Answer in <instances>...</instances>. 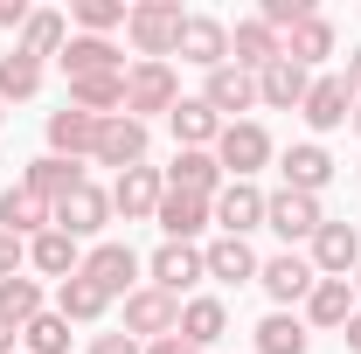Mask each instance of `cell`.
I'll return each mask as SVG.
<instances>
[{
  "mask_svg": "<svg viewBox=\"0 0 361 354\" xmlns=\"http://www.w3.org/2000/svg\"><path fill=\"white\" fill-rule=\"evenodd\" d=\"M0 111H7V97H0Z\"/></svg>",
  "mask_w": 361,
  "mask_h": 354,
  "instance_id": "obj_49",
  "label": "cell"
},
{
  "mask_svg": "<svg viewBox=\"0 0 361 354\" xmlns=\"http://www.w3.org/2000/svg\"><path fill=\"white\" fill-rule=\"evenodd\" d=\"M14 341H21V334H14V326L0 319V354H14Z\"/></svg>",
  "mask_w": 361,
  "mask_h": 354,
  "instance_id": "obj_46",
  "label": "cell"
},
{
  "mask_svg": "<svg viewBox=\"0 0 361 354\" xmlns=\"http://www.w3.org/2000/svg\"><path fill=\"white\" fill-rule=\"evenodd\" d=\"M21 341H28L21 354H70V319H63V312H35V319L21 326Z\"/></svg>",
  "mask_w": 361,
  "mask_h": 354,
  "instance_id": "obj_37",
  "label": "cell"
},
{
  "mask_svg": "<svg viewBox=\"0 0 361 354\" xmlns=\"http://www.w3.org/2000/svg\"><path fill=\"white\" fill-rule=\"evenodd\" d=\"M167 188L216 202V195H223V167H216V153H174V167H167Z\"/></svg>",
  "mask_w": 361,
  "mask_h": 354,
  "instance_id": "obj_23",
  "label": "cell"
},
{
  "mask_svg": "<svg viewBox=\"0 0 361 354\" xmlns=\"http://www.w3.org/2000/svg\"><path fill=\"white\" fill-rule=\"evenodd\" d=\"M28 14H35L28 0H0V28H28Z\"/></svg>",
  "mask_w": 361,
  "mask_h": 354,
  "instance_id": "obj_42",
  "label": "cell"
},
{
  "mask_svg": "<svg viewBox=\"0 0 361 354\" xmlns=\"http://www.w3.org/2000/svg\"><path fill=\"white\" fill-rule=\"evenodd\" d=\"M348 90H355V97H361V49H355V56H348Z\"/></svg>",
  "mask_w": 361,
  "mask_h": 354,
  "instance_id": "obj_45",
  "label": "cell"
},
{
  "mask_svg": "<svg viewBox=\"0 0 361 354\" xmlns=\"http://www.w3.org/2000/svg\"><path fill=\"white\" fill-rule=\"evenodd\" d=\"M90 354H146L133 341V334H97V341H90Z\"/></svg>",
  "mask_w": 361,
  "mask_h": 354,
  "instance_id": "obj_41",
  "label": "cell"
},
{
  "mask_svg": "<svg viewBox=\"0 0 361 354\" xmlns=\"http://www.w3.org/2000/svg\"><path fill=\"white\" fill-rule=\"evenodd\" d=\"M355 133H361V97H355Z\"/></svg>",
  "mask_w": 361,
  "mask_h": 354,
  "instance_id": "obj_48",
  "label": "cell"
},
{
  "mask_svg": "<svg viewBox=\"0 0 361 354\" xmlns=\"http://www.w3.org/2000/svg\"><path fill=\"white\" fill-rule=\"evenodd\" d=\"M160 195H167V174H160V167H126V174L111 181V216L139 222V216L160 209Z\"/></svg>",
  "mask_w": 361,
  "mask_h": 354,
  "instance_id": "obj_8",
  "label": "cell"
},
{
  "mask_svg": "<svg viewBox=\"0 0 361 354\" xmlns=\"http://www.w3.org/2000/svg\"><path fill=\"white\" fill-rule=\"evenodd\" d=\"M348 285H355V299H361V264H355V278H348Z\"/></svg>",
  "mask_w": 361,
  "mask_h": 354,
  "instance_id": "obj_47",
  "label": "cell"
},
{
  "mask_svg": "<svg viewBox=\"0 0 361 354\" xmlns=\"http://www.w3.org/2000/svg\"><path fill=\"white\" fill-rule=\"evenodd\" d=\"M229 56H236V70H250V77H257V70L278 63L285 49H278V35H271L264 21H236V28H229Z\"/></svg>",
  "mask_w": 361,
  "mask_h": 354,
  "instance_id": "obj_27",
  "label": "cell"
},
{
  "mask_svg": "<svg viewBox=\"0 0 361 354\" xmlns=\"http://www.w3.org/2000/svg\"><path fill=\"white\" fill-rule=\"evenodd\" d=\"M209 216L223 222V236H243V229H257L264 222V195L250 188V181H223V195H216V209Z\"/></svg>",
  "mask_w": 361,
  "mask_h": 354,
  "instance_id": "obj_21",
  "label": "cell"
},
{
  "mask_svg": "<svg viewBox=\"0 0 361 354\" xmlns=\"http://www.w3.org/2000/svg\"><path fill=\"white\" fill-rule=\"evenodd\" d=\"M355 264H361L355 222H319V229H313V271H319V278H348Z\"/></svg>",
  "mask_w": 361,
  "mask_h": 354,
  "instance_id": "obj_12",
  "label": "cell"
},
{
  "mask_svg": "<svg viewBox=\"0 0 361 354\" xmlns=\"http://www.w3.org/2000/svg\"><path fill=\"white\" fill-rule=\"evenodd\" d=\"M174 56H180V63H202V70H223V63H229V28L216 21V14H188Z\"/></svg>",
  "mask_w": 361,
  "mask_h": 354,
  "instance_id": "obj_10",
  "label": "cell"
},
{
  "mask_svg": "<svg viewBox=\"0 0 361 354\" xmlns=\"http://www.w3.org/2000/svg\"><path fill=\"white\" fill-rule=\"evenodd\" d=\"M97 167H146V118H133V111H111L104 126H97V153H90Z\"/></svg>",
  "mask_w": 361,
  "mask_h": 354,
  "instance_id": "obj_4",
  "label": "cell"
},
{
  "mask_svg": "<svg viewBox=\"0 0 361 354\" xmlns=\"http://www.w3.org/2000/svg\"><path fill=\"white\" fill-rule=\"evenodd\" d=\"M126 334H133V341H167V334H180V299L160 292V285L126 292Z\"/></svg>",
  "mask_w": 361,
  "mask_h": 354,
  "instance_id": "obj_2",
  "label": "cell"
},
{
  "mask_svg": "<svg viewBox=\"0 0 361 354\" xmlns=\"http://www.w3.org/2000/svg\"><path fill=\"white\" fill-rule=\"evenodd\" d=\"M264 222L278 229V236H285V243H299V236L313 243V229H319L326 216H319V195H299V188H278V195H264Z\"/></svg>",
  "mask_w": 361,
  "mask_h": 354,
  "instance_id": "obj_5",
  "label": "cell"
},
{
  "mask_svg": "<svg viewBox=\"0 0 361 354\" xmlns=\"http://www.w3.org/2000/svg\"><path fill=\"white\" fill-rule=\"evenodd\" d=\"M264 160H271V133H264V126H250V118L223 126V139H216V167H223L229 181H250Z\"/></svg>",
  "mask_w": 361,
  "mask_h": 354,
  "instance_id": "obj_3",
  "label": "cell"
},
{
  "mask_svg": "<svg viewBox=\"0 0 361 354\" xmlns=\"http://www.w3.org/2000/svg\"><path fill=\"white\" fill-rule=\"evenodd\" d=\"M223 326H229L223 299H188V306H180V341H188L195 354L216 348V341H223Z\"/></svg>",
  "mask_w": 361,
  "mask_h": 354,
  "instance_id": "obj_26",
  "label": "cell"
},
{
  "mask_svg": "<svg viewBox=\"0 0 361 354\" xmlns=\"http://www.w3.org/2000/svg\"><path fill=\"white\" fill-rule=\"evenodd\" d=\"M257 354H306V326L292 312H271L264 326H257Z\"/></svg>",
  "mask_w": 361,
  "mask_h": 354,
  "instance_id": "obj_38",
  "label": "cell"
},
{
  "mask_svg": "<svg viewBox=\"0 0 361 354\" xmlns=\"http://www.w3.org/2000/svg\"><path fill=\"white\" fill-rule=\"evenodd\" d=\"M306 312H313V326H348V319H355V285H348V278H319Z\"/></svg>",
  "mask_w": 361,
  "mask_h": 354,
  "instance_id": "obj_31",
  "label": "cell"
},
{
  "mask_svg": "<svg viewBox=\"0 0 361 354\" xmlns=\"http://www.w3.org/2000/svg\"><path fill=\"white\" fill-rule=\"evenodd\" d=\"M21 181H28V188L42 195L49 209H56V202H63V195H70V188L84 181V167H77V160H56V153H42V160H35V167H28Z\"/></svg>",
  "mask_w": 361,
  "mask_h": 354,
  "instance_id": "obj_33",
  "label": "cell"
},
{
  "mask_svg": "<svg viewBox=\"0 0 361 354\" xmlns=\"http://www.w3.org/2000/svg\"><path fill=\"white\" fill-rule=\"evenodd\" d=\"M63 70L70 77H118V49L104 35H70L63 42Z\"/></svg>",
  "mask_w": 361,
  "mask_h": 354,
  "instance_id": "obj_28",
  "label": "cell"
},
{
  "mask_svg": "<svg viewBox=\"0 0 361 354\" xmlns=\"http://www.w3.org/2000/svg\"><path fill=\"white\" fill-rule=\"evenodd\" d=\"M35 90H42V63L14 42L7 56H0V97H35Z\"/></svg>",
  "mask_w": 361,
  "mask_h": 354,
  "instance_id": "obj_35",
  "label": "cell"
},
{
  "mask_svg": "<svg viewBox=\"0 0 361 354\" xmlns=\"http://www.w3.org/2000/svg\"><path fill=\"white\" fill-rule=\"evenodd\" d=\"M104 306H111V299H104V292L90 285L84 271L56 285V312H63V319H77V326H90V319H104Z\"/></svg>",
  "mask_w": 361,
  "mask_h": 354,
  "instance_id": "obj_32",
  "label": "cell"
},
{
  "mask_svg": "<svg viewBox=\"0 0 361 354\" xmlns=\"http://www.w3.org/2000/svg\"><path fill=\"white\" fill-rule=\"evenodd\" d=\"M146 354H195V348H188L180 334H167V341H146Z\"/></svg>",
  "mask_w": 361,
  "mask_h": 354,
  "instance_id": "obj_43",
  "label": "cell"
},
{
  "mask_svg": "<svg viewBox=\"0 0 361 354\" xmlns=\"http://www.w3.org/2000/svg\"><path fill=\"white\" fill-rule=\"evenodd\" d=\"M153 222L167 229V243H195V236H202V222H209V202H202V195L167 188V195H160V209H153Z\"/></svg>",
  "mask_w": 361,
  "mask_h": 354,
  "instance_id": "obj_22",
  "label": "cell"
},
{
  "mask_svg": "<svg viewBox=\"0 0 361 354\" xmlns=\"http://www.w3.org/2000/svg\"><path fill=\"white\" fill-rule=\"evenodd\" d=\"M35 312H42V285H35V278H0V319H7L14 334H21Z\"/></svg>",
  "mask_w": 361,
  "mask_h": 354,
  "instance_id": "obj_34",
  "label": "cell"
},
{
  "mask_svg": "<svg viewBox=\"0 0 361 354\" xmlns=\"http://www.w3.org/2000/svg\"><path fill=\"white\" fill-rule=\"evenodd\" d=\"M97 126H104V118H90V111H77V104L49 111V153H56V160H77V153H97Z\"/></svg>",
  "mask_w": 361,
  "mask_h": 354,
  "instance_id": "obj_14",
  "label": "cell"
},
{
  "mask_svg": "<svg viewBox=\"0 0 361 354\" xmlns=\"http://www.w3.org/2000/svg\"><path fill=\"white\" fill-rule=\"evenodd\" d=\"M180 104V84H174V70L167 63H133L126 70V111H174Z\"/></svg>",
  "mask_w": 361,
  "mask_h": 354,
  "instance_id": "obj_6",
  "label": "cell"
},
{
  "mask_svg": "<svg viewBox=\"0 0 361 354\" xmlns=\"http://www.w3.org/2000/svg\"><path fill=\"white\" fill-rule=\"evenodd\" d=\"M278 174H285V188H299V195H319V188L334 181V153H326L319 139H306V146H292V153L278 160Z\"/></svg>",
  "mask_w": 361,
  "mask_h": 354,
  "instance_id": "obj_20",
  "label": "cell"
},
{
  "mask_svg": "<svg viewBox=\"0 0 361 354\" xmlns=\"http://www.w3.org/2000/svg\"><path fill=\"white\" fill-rule=\"evenodd\" d=\"M0 229H14V236H28V243H35L42 229H56V209H49L28 181H7V195H0Z\"/></svg>",
  "mask_w": 361,
  "mask_h": 354,
  "instance_id": "obj_9",
  "label": "cell"
},
{
  "mask_svg": "<svg viewBox=\"0 0 361 354\" xmlns=\"http://www.w3.org/2000/svg\"><path fill=\"white\" fill-rule=\"evenodd\" d=\"M70 14L84 21V35H104V28H118V21H126L133 7H126V0H77Z\"/></svg>",
  "mask_w": 361,
  "mask_h": 354,
  "instance_id": "obj_39",
  "label": "cell"
},
{
  "mask_svg": "<svg viewBox=\"0 0 361 354\" xmlns=\"http://www.w3.org/2000/svg\"><path fill=\"white\" fill-rule=\"evenodd\" d=\"M104 222H111V195L90 188V181H77V188L56 202V229H63V236H97Z\"/></svg>",
  "mask_w": 361,
  "mask_h": 354,
  "instance_id": "obj_7",
  "label": "cell"
},
{
  "mask_svg": "<svg viewBox=\"0 0 361 354\" xmlns=\"http://www.w3.org/2000/svg\"><path fill=\"white\" fill-rule=\"evenodd\" d=\"M306 90H313V70H299V63H285V56L257 70V97L278 104V111H299V104H306Z\"/></svg>",
  "mask_w": 361,
  "mask_h": 354,
  "instance_id": "obj_19",
  "label": "cell"
},
{
  "mask_svg": "<svg viewBox=\"0 0 361 354\" xmlns=\"http://www.w3.org/2000/svg\"><path fill=\"white\" fill-rule=\"evenodd\" d=\"M341 334H348V354H361V306H355V319H348Z\"/></svg>",
  "mask_w": 361,
  "mask_h": 354,
  "instance_id": "obj_44",
  "label": "cell"
},
{
  "mask_svg": "<svg viewBox=\"0 0 361 354\" xmlns=\"http://www.w3.org/2000/svg\"><path fill=\"white\" fill-rule=\"evenodd\" d=\"M257 285H264L278 306H292V299H313V285H319V271L306 264V257H271V264H257Z\"/></svg>",
  "mask_w": 361,
  "mask_h": 354,
  "instance_id": "obj_15",
  "label": "cell"
},
{
  "mask_svg": "<svg viewBox=\"0 0 361 354\" xmlns=\"http://www.w3.org/2000/svg\"><path fill=\"white\" fill-rule=\"evenodd\" d=\"M202 271L223 278V285H243V278H257V250H250L243 236H216V243L202 250Z\"/></svg>",
  "mask_w": 361,
  "mask_h": 354,
  "instance_id": "obj_25",
  "label": "cell"
},
{
  "mask_svg": "<svg viewBox=\"0 0 361 354\" xmlns=\"http://www.w3.org/2000/svg\"><path fill=\"white\" fill-rule=\"evenodd\" d=\"M306 126L313 133H334V126H348L355 118V90H348V77H313V90H306Z\"/></svg>",
  "mask_w": 361,
  "mask_h": 354,
  "instance_id": "obj_13",
  "label": "cell"
},
{
  "mask_svg": "<svg viewBox=\"0 0 361 354\" xmlns=\"http://www.w3.org/2000/svg\"><path fill=\"white\" fill-rule=\"evenodd\" d=\"M278 49H285V63L313 70V63H326V56H334V21H326V14H306V21H299Z\"/></svg>",
  "mask_w": 361,
  "mask_h": 354,
  "instance_id": "obj_24",
  "label": "cell"
},
{
  "mask_svg": "<svg viewBox=\"0 0 361 354\" xmlns=\"http://www.w3.org/2000/svg\"><path fill=\"white\" fill-rule=\"evenodd\" d=\"M153 285H160V292H188V285H202V278H209V271H202V250H195V243H160V250H153Z\"/></svg>",
  "mask_w": 361,
  "mask_h": 354,
  "instance_id": "obj_16",
  "label": "cell"
},
{
  "mask_svg": "<svg viewBox=\"0 0 361 354\" xmlns=\"http://www.w3.org/2000/svg\"><path fill=\"white\" fill-rule=\"evenodd\" d=\"M167 126H174V139H180V153H209L216 139H223V118L202 104V97H180L174 111H167Z\"/></svg>",
  "mask_w": 361,
  "mask_h": 354,
  "instance_id": "obj_17",
  "label": "cell"
},
{
  "mask_svg": "<svg viewBox=\"0 0 361 354\" xmlns=\"http://www.w3.org/2000/svg\"><path fill=\"white\" fill-rule=\"evenodd\" d=\"M21 257H28V243L14 229H0V278H21Z\"/></svg>",
  "mask_w": 361,
  "mask_h": 354,
  "instance_id": "obj_40",
  "label": "cell"
},
{
  "mask_svg": "<svg viewBox=\"0 0 361 354\" xmlns=\"http://www.w3.org/2000/svg\"><path fill=\"white\" fill-rule=\"evenodd\" d=\"M63 42H70V28H63V14H49V7H35L28 14V28H21V49L42 63V56H63Z\"/></svg>",
  "mask_w": 361,
  "mask_h": 354,
  "instance_id": "obj_36",
  "label": "cell"
},
{
  "mask_svg": "<svg viewBox=\"0 0 361 354\" xmlns=\"http://www.w3.org/2000/svg\"><path fill=\"white\" fill-rule=\"evenodd\" d=\"M202 104H209L223 126H236V111H250V104H257V77H250V70H236V63H223V70H209Z\"/></svg>",
  "mask_w": 361,
  "mask_h": 354,
  "instance_id": "obj_11",
  "label": "cell"
},
{
  "mask_svg": "<svg viewBox=\"0 0 361 354\" xmlns=\"http://www.w3.org/2000/svg\"><path fill=\"white\" fill-rule=\"evenodd\" d=\"M70 104H77V111H90V118L126 111V70H118V77H70Z\"/></svg>",
  "mask_w": 361,
  "mask_h": 354,
  "instance_id": "obj_29",
  "label": "cell"
},
{
  "mask_svg": "<svg viewBox=\"0 0 361 354\" xmlns=\"http://www.w3.org/2000/svg\"><path fill=\"white\" fill-rule=\"evenodd\" d=\"M28 264L42 271V278H77L84 257H77V236H63V229H42L35 243H28Z\"/></svg>",
  "mask_w": 361,
  "mask_h": 354,
  "instance_id": "obj_30",
  "label": "cell"
},
{
  "mask_svg": "<svg viewBox=\"0 0 361 354\" xmlns=\"http://www.w3.org/2000/svg\"><path fill=\"white\" fill-rule=\"evenodd\" d=\"M180 0H139L133 14H126V35H133V49L146 56V63H167L180 49Z\"/></svg>",
  "mask_w": 361,
  "mask_h": 354,
  "instance_id": "obj_1",
  "label": "cell"
},
{
  "mask_svg": "<svg viewBox=\"0 0 361 354\" xmlns=\"http://www.w3.org/2000/svg\"><path fill=\"white\" fill-rule=\"evenodd\" d=\"M84 278L97 285V292H104V299H118V292H126V285L139 278V257L126 250V243H97V250L84 257Z\"/></svg>",
  "mask_w": 361,
  "mask_h": 354,
  "instance_id": "obj_18",
  "label": "cell"
}]
</instances>
